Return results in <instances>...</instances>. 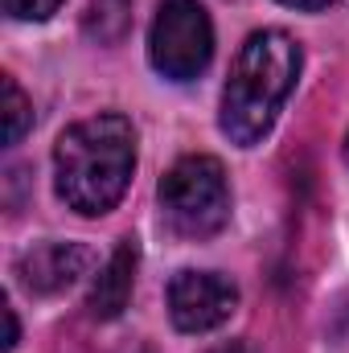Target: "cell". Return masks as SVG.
I'll use <instances>...</instances> for the list:
<instances>
[{
	"instance_id": "cell-1",
	"label": "cell",
	"mask_w": 349,
	"mask_h": 353,
	"mask_svg": "<svg viewBox=\"0 0 349 353\" xmlns=\"http://www.w3.org/2000/svg\"><path fill=\"white\" fill-rule=\"evenodd\" d=\"M136 173V128L119 111H99L70 123L54 144V189L58 197L83 214H111Z\"/></svg>"
},
{
	"instance_id": "cell-2",
	"label": "cell",
	"mask_w": 349,
	"mask_h": 353,
	"mask_svg": "<svg viewBox=\"0 0 349 353\" xmlns=\"http://www.w3.org/2000/svg\"><path fill=\"white\" fill-rule=\"evenodd\" d=\"M300 46L283 29H255L243 50L235 54L230 79L222 87V107H218V128L230 144L255 148L271 132L279 107L300 79Z\"/></svg>"
},
{
	"instance_id": "cell-3",
	"label": "cell",
	"mask_w": 349,
	"mask_h": 353,
	"mask_svg": "<svg viewBox=\"0 0 349 353\" xmlns=\"http://www.w3.org/2000/svg\"><path fill=\"white\" fill-rule=\"evenodd\" d=\"M161 218L177 239L201 243L230 222V181L214 157H181L161 176Z\"/></svg>"
},
{
	"instance_id": "cell-4",
	"label": "cell",
	"mask_w": 349,
	"mask_h": 353,
	"mask_svg": "<svg viewBox=\"0 0 349 353\" xmlns=\"http://www.w3.org/2000/svg\"><path fill=\"white\" fill-rule=\"evenodd\" d=\"M214 58V25L197 0H165L148 29V62L161 79L189 83Z\"/></svg>"
},
{
	"instance_id": "cell-5",
	"label": "cell",
	"mask_w": 349,
	"mask_h": 353,
	"mask_svg": "<svg viewBox=\"0 0 349 353\" xmlns=\"http://www.w3.org/2000/svg\"><path fill=\"white\" fill-rule=\"evenodd\" d=\"M239 308V283L218 271H177L169 279V316L181 333H210Z\"/></svg>"
},
{
	"instance_id": "cell-6",
	"label": "cell",
	"mask_w": 349,
	"mask_h": 353,
	"mask_svg": "<svg viewBox=\"0 0 349 353\" xmlns=\"http://www.w3.org/2000/svg\"><path fill=\"white\" fill-rule=\"evenodd\" d=\"M90 251L83 243H37L17 255V279L33 296H58L79 275H87Z\"/></svg>"
},
{
	"instance_id": "cell-7",
	"label": "cell",
	"mask_w": 349,
	"mask_h": 353,
	"mask_svg": "<svg viewBox=\"0 0 349 353\" xmlns=\"http://www.w3.org/2000/svg\"><path fill=\"white\" fill-rule=\"evenodd\" d=\"M136 267H140V247H136V239H123L111 251V259L103 263V271L94 275V288L87 300L94 321H115L128 308L132 288H136Z\"/></svg>"
},
{
	"instance_id": "cell-8",
	"label": "cell",
	"mask_w": 349,
	"mask_h": 353,
	"mask_svg": "<svg viewBox=\"0 0 349 353\" xmlns=\"http://www.w3.org/2000/svg\"><path fill=\"white\" fill-rule=\"evenodd\" d=\"M128 25H132V0H90L83 21L87 37L99 46H115L128 33Z\"/></svg>"
},
{
	"instance_id": "cell-9",
	"label": "cell",
	"mask_w": 349,
	"mask_h": 353,
	"mask_svg": "<svg viewBox=\"0 0 349 353\" xmlns=\"http://www.w3.org/2000/svg\"><path fill=\"white\" fill-rule=\"evenodd\" d=\"M4 144H21V136L33 128V103H29V94L17 87V79L12 74H4Z\"/></svg>"
},
{
	"instance_id": "cell-10",
	"label": "cell",
	"mask_w": 349,
	"mask_h": 353,
	"mask_svg": "<svg viewBox=\"0 0 349 353\" xmlns=\"http://www.w3.org/2000/svg\"><path fill=\"white\" fill-rule=\"evenodd\" d=\"M62 8V0H4V12L12 21H50Z\"/></svg>"
},
{
	"instance_id": "cell-11",
	"label": "cell",
	"mask_w": 349,
	"mask_h": 353,
	"mask_svg": "<svg viewBox=\"0 0 349 353\" xmlns=\"http://www.w3.org/2000/svg\"><path fill=\"white\" fill-rule=\"evenodd\" d=\"M17 337H21V329H17V312L4 304V353L17 350Z\"/></svg>"
},
{
	"instance_id": "cell-12",
	"label": "cell",
	"mask_w": 349,
	"mask_h": 353,
	"mask_svg": "<svg viewBox=\"0 0 349 353\" xmlns=\"http://www.w3.org/2000/svg\"><path fill=\"white\" fill-rule=\"evenodd\" d=\"M279 4H288V8H329L337 0H279Z\"/></svg>"
},
{
	"instance_id": "cell-13",
	"label": "cell",
	"mask_w": 349,
	"mask_h": 353,
	"mask_svg": "<svg viewBox=\"0 0 349 353\" xmlns=\"http://www.w3.org/2000/svg\"><path fill=\"white\" fill-rule=\"evenodd\" d=\"M214 353H239V350H230V345H226V350H214Z\"/></svg>"
},
{
	"instance_id": "cell-14",
	"label": "cell",
	"mask_w": 349,
	"mask_h": 353,
	"mask_svg": "<svg viewBox=\"0 0 349 353\" xmlns=\"http://www.w3.org/2000/svg\"><path fill=\"white\" fill-rule=\"evenodd\" d=\"M346 165H349V136H346Z\"/></svg>"
}]
</instances>
